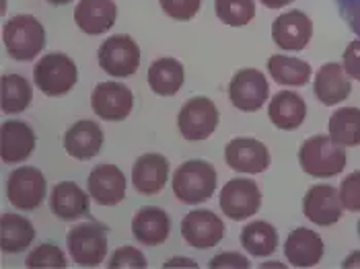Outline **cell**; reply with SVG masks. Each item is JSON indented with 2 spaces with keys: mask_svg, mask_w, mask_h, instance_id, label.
I'll use <instances>...</instances> for the list:
<instances>
[{
  "mask_svg": "<svg viewBox=\"0 0 360 269\" xmlns=\"http://www.w3.org/2000/svg\"><path fill=\"white\" fill-rule=\"evenodd\" d=\"M173 193L181 204L195 206L208 202L217 191V169L208 161H186L173 173Z\"/></svg>",
  "mask_w": 360,
  "mask_h": 269,
  "instance_id": "1",
  "label": "cell"
},
{
  "mask_svg": "<svg viewBox=\"0 0 360 269\" xmlns=\"http://www.w3.org/2000/svg\"><path fill=\"white\" fill-rule=\"evenodd\" d=\"M299 162L307 175L317 179L335 177L346 166V150L330 136H311L299 148Z\"/></svg>",
  "mask_w": 360,
  "mask_h": 269,
  "instance_id": "2",
  "label": "cell"
},
{
  "mask_svg": "<svg viewBox=\"0 0 360 269\" xmlns=\"http://www.w3.org/2000/svg\"><path fill=\"white\" fill-rule=\"evenodd\" d=\"M2 39L11 58L29 62L46 48V29L31 15H17L4 23Z\"/></svg>",
  "mask_w": 360,
  "mask_h": 269,
  "instance_id": "3",
  "label": "cell"
},
{
  "mask_svg": "<svg viewBox=\"0 0 360 269\" xmlns=\"http://www.w3.org/2000/svg\"><path fill=\"white\" fill-rule=\"evenodd\" d=\"M66 247L79 268H97L108 255V226L99 222L79 224L68 230Z\"/></svg>",
  "mask_w": 360,
  "mask_h": 269,
  "instance_id": "4",
  "label": "cell"
},
{
  "mask_svg": "<svg viewBox=\"0 0 360 269\" xmlns=\"http://www.w3.org/2000/svg\"><path fill=\"white\" fill-rule=\"evenodd\" d=\"M79 81V68L66 54L44 55L33 70V82L48 97H62Z\"/></svg>",
  "mask_w": 360,
  "mask_h": 269,
  "instance_id": "5",
  "label": "cell"
},
{
  "mask_svg": "<svg viewBox=\"0 0 360 269\" xmlns=\"http://www.w3.org/2000/svg\"><path fill=\"white\" fill-rule=\"evenodd\" d=\"M46 193H48L46 177L35 166H19L8 175L6 197L21 212H31L39 208L46 199Z\"/></svg>",
  "mask_w": 360,
  "mask_h": 269,
  "instance_id": "6",
  "label": "cell"
},
{
  "mask_svg": "<svg viewBox=\"0 0 360 269\" xmlns=\"http://www.w3.org/2000/svg\"><path fill=\"white\" fill-rule=\"evenodd\" d=\"M99 66L113 79L132 77L140 66V48L130 35L108 37L99 48Z\"/></svg>",
  "mask_w": 360,
  "mask_h": 269,
  "instance_id": "7",
  "label": "cell"
},
{
  "mask_svg": "<svg viewBox=\"0 0 360 269\" xmlns=\"http://www.w3.org/2000/svg\"><path fill=\"white\" fill-rule=\"evenodd\" d=\"M219 107L208 97H194L184 107L179 109L177 115V128L181 136L190 142H200L214 134L219 126Z\"/></svg>",
  "mask_w": 360,
  "mask_h": 269,
  "instance_id": "8",
  "label": "cell"
},
{
  "mask_svg": "<svg viewBox=\"0 0 360 269\" xmlns=\"http://www.w3.org/2000/svg\"><path fill=\"white\" fill-rule=\"evenodd\" d=\"M270 97V84L257 68H243L229 82V99L239 111L253 113L264 107Z\"/></svg>",
  "mask_w": 360,
  "mask_h": 269,
  "instance_id": "9",
  "label": "cell"
},
{
  "mask_svg": "<svg viewBox=\"0 0 360 269\" xmlns=\"http://www.w3.org/2000/svg\"><path fill=\"white\" fill-rule=\"evenodd\" d=\"M221 210L235 222H241L245 218L257 214L262 208V191L255 181L251 179H231L221 189Z\"/></svg>",
  "mask_w": 360,
  "mask_h": 269,
  "instance_id": "10",
  "label": "cell"
},
{
  "mask_svg": "<svg viewBox=\"0 0 360 269\" xmlns=\"http://www.w3.org/2000/svg\"><path fill=\"white\" fill-rule=\"evenodd\" d=\"M91 107L105 122H124L134 107V97L122 82H99L91 95Z\"/></svg>",
  "mask_w": 360,
  "mask_h": 269,
  "instance_id": "11",
  "label": "cell"
},
{
  "mask_svg": "<svg viewBox=\"0 0 360 269\" xmlns=\"http://www.w3.org/2000/svg\"><path fill=\"white\" fill-rule=\"evenodd\" d=\"M224 161L237 173L257 175L270 166V152L255 138H233L224 148Z\"/></svg>",
  "mask_w": 360,
  "mask_h": 269,
  "instance_id": "12",
  "label": "cell"
},
{
  "mask_svg": "<svg viewBox=\"0 0 360 269\" xmlns=\"http://www.w3.org/2000/svg\"><path fill=\"white\" fill-rule=\"evenodd\" d=\"M181 237L194 249H212L224 237V222L212 210H194L181 220Z\"/></svg>",
  "mask_w": 360,
  "mask_h": 269,
  "instance_id": "13",
  "label": "cell"
},
{
  "mask_svg": "<svg viewBox=\"0 0 360 269\" xmlns=\"http://www.w3.org/2000/svg\"><path fill=\"white\" fill-rule=\"evenodd\" d=\"M303 214L307 220H311L317 226H332L335 222H340V218L344 214L340 191L328 183L313 185L305 193Z\"/></svg>",
  "mask_w": 360,
  "mask_h": 269,
  "instance_id": "14",
  "label": "cell"
},
{
  "mask_svg": "<svg viewBox=\"0 0 360 269\" xmlns=\"http://www.w3.org/2000/svg\"><path fill=\"white\" fill-rule=\"evenodd\" d=\"M313 35V23L303 11H288L272 23V39L280 50L301 52Z\"/></svg>",
  "mask_w": 360,
  "mask_h": 269,
  "instance_id": "15",
  "label": "cell"
},
{
  "mask_svg": "<svg viewBox=\"0 0 360 269\" xmlns=\"http://www.w3.org/2000/svg\"><path fill=\"white\" fill-rule=\"evenodd\" d=\"M128 181L115 164H97L86 181L89 195L99 206H117L126 197Z\"/></svg>",
  "mask_w": 360,
  "mask_h": 269,
  "instance_id": "16",
  "label": "cell"
},
{
  "mask_svg": "<svg viewBox=\"0 0 360 269\" xmlns=\"http://www.w3.org/2000/svg\"><path fill=\"white\" fill-rule=\"evenodd\" d=\"M0 157L6 164H19L27 161L35 150V132L21 119H8L0 128Z\"/></svg>",
  "mask_w": 360,
  "mask_h": 269,
  "instance_id": "17",
  "label": "cell"
},
{
  "mask_svg": "<svg viewBox=\"0 0 360 269\" xmlns=\"http://www.w3.org/2000/svg\"><path fill=\"white\" fill-rule=\"evenodd\" d=\"M169 181V161L159 152H148L136 159L132 166V185L142 195L161 193Z\"/></svg>",
  "mask_w": 360,
  "mask_h": 269,
  "instance_id": "18",
  "label": "cell"
},
{
  "mask_svg": "<svg viewBox=\"0 0 360 269\" xmlns=\"http://www.w3.org/2000/svg\"><path fill=\"white\" fill-rule=\"evenodd\" d=\"M326 253L321 237L305 226L292 230L284 242V255L295 268H315Z\"/></svg>",
  "mask_w": 360,
  "mask_h": 269,
  "instance_id": "19",
  "label": "cell"
},
{
  "mask_svg": "<svg viewBox=\"0 0 360 269\" xmlns=\"http://www.w3.org/2000/svg\"><path fill=\"white\" fill-rule=\"evenodd\" d=\"M313 91H315V97L323 105L332 107V105H338V103H342L344 99L350 97L352 82L348 79V74H346V70H344L342 64L328 62L315 74Z\"/></svg>",
  "mask_w": 360,
  "mask_h": 269,
  "instance_id": "20",
  "label": "cell"
},
{
  "mask_svg": "<svg viewBox=\"0 0 360 269\" xmlns=\"http://www.w3.org/2000/svg\"><path fill=\"white\" fill-rule=\"evenodd\" d=\"M117 19L113 0H81L75 8V23L86 35L108 33Z\"/></svg>",
  "mask_w": 360,
  "mask_h": 269,
  "instance_id": "21",
  "label": "cell"
},
{
  "mask_svg": "<svg viewBox=\"0 0 360 269\" xmlns=\"http://www.w3.org/2000/svg\"><path fill=\"white\" fill-rule=\"evenodd\" d=\"M101 146H103V130L93 119L77 122L64 134V150L77 161H89L97 157Z\"/></svg>",
  "mask_w": 360,
  "mask_h": 269,
  "instance_id": "22",
  "label": "cell"
},
{
  "mask_svg": "<svg viewBox=\"0 0 360 269\" xmlns=\"http://www.w3.org/2000/svg\"><path fill=\"white\" fill-rule=\"evenodd\" d=\"M171 220L165 210L157 206H144L132 218V235L140 244L159 247L169 239Z\"/></svg>",
  "mask_w": 360,
  "mask_h": 269,
  "instance_id": "23",
  "label": "cell"
},
{
  "mask_svg": "<svg viewBox=\"0 0 360 269\" xmlns=\"http://www.w3.org/2000/svg\"><path fill=\"white\" fill-rule=\"evenodd\" d=\"M89 197L83 189L79 188L72 181H62L52 189L50 195V208L60 220H79L83 216H91V208H89Z\"/></svg>",
  "mask_w": 360,
  "mask_h": 269,
  "instance_id": "24",
  "label": "cell"
},
{
  "mask_svg": "<svg viewBox=\"0 0 360 269\" xmlns=\"http://www.w3.org/2000/svg\"><path fill=\"white\" fill-rule=\"evenodd\" d=\"M268 115L278 130H297L307 117L305 99L295 91H280L270 101Z\"/></svg>",
  "mask_w": 360,
  "mask_h": 269,
  "instance_id": "25",
  "label": "cell"
},
{
  "mask_svg": "<svg viewBox=\"0 0 360 269\" xmlns=\"http://www.w3.org/2000/svg\"><path fill=\"white\" fill-rule=\"evenodd\" d=\"M184 64L175 58H159L148 68V86L159 97H173L184 86Z\"/></svg>",
  "mask_w": 360,
  "mask_h": 269,
  "instance_id": "26",
  "label": "cell"
},
{
  "mask_svg": "<svg viewBox=\"0 0 360 269\" xmlns=\"http://www.w3.org/2000/svg\"><path fill=\"white\" fill-rule=\"evenodd\" d=\"M2 251L4 253H23L35 239V228L25 216L2 214L0 220Z\"/></svg>",
  "mask_w": 360,
  "mask_h": 269,
  "instance_id": "27",
  "label": "cell"
},
{
  "mask_svg": "<svg viewBox=\"0 0 360 269\" xmlns=\"http://www.w3.org/2000/svg\"><path fill=\"white\" fill-rule=\"evenodd\" d=\"M268 72L278 84L286 86H305L311 81V66L301 58L274 54L268 60Z\"/></svg>",
  "mask_w": 360,
  "mask_h": 269,
  "instance_id": "28",
  "label": "cell"
},
{
  "mask_svg": "<svg viewBox=\"0 0 360 269\" xmlns=\"http://www.w3.org/2000/svg\"><path fill=\"white\" fill-rule=\"evenodd\" d=\"M241 244L253 257H270L278 249V230L264 220L250 222L241 230Z\"/></svg>",
  "mask_w": 360,
  "mask_h": 269,
  "instance_id": "29",
  "label": "cell"
},
{
  "mask_svg": "<svg viewBox=\"0 0 360 269\" xmlns=\"http://www.w3.org/2000/svg\"><path fill=\"white\" fill-rule=\"evenodd\" d=\"M328 136L340 146H360V109L344 107L332 113Z\"/></svg>",
  "mask_w": 360,
  "mask_h": 269,
  "instance_id": "30",
  "label": "cell"
},
{
  "mask_svg": "<svg viewBox=\"0 0 360 269\" xmlns=\"http://www.w3.org/2000/svg\"><path fill=\"white\" fill-rule=\"evenodd\" d=\"M33 101V91L23 77L4 74L2 77V111L4 113H23Z\"/></svg>",
  "mask_w": 360,
  "mask_h": 269,
  "instance_id": "31",
  "label": "cell"
},
{
  "mask_svg": "<svg viewBox=\"0 0 360 269\" xmlns=\"http://www.w3.org/2000/svg\"><path fill=\"white\" fill-rule=\"evenodd\" d=\"M214 11L224 25L243 27L255 17V2L253 0H217Z\"/></svg>",
  "mask_w": 360,
  "mask_h": 269,
  "instance_id": "32",
  "label": "cell"
},
{
  "mask_svg": "<svg viewBox=\"0 0 360 269\" xmlns=\"http://www.w3.org/2000/svg\"><path fill=\"white\" fill-rule=\"evenodd\" d=\"M25 265L27 268H60L64 269L66 263V257H64V251L60 247H56L52 242H44L39 244L37 249H33L25 259Z\"/></svg>",
  "mask_w": 360,
  "mask_h": 269,
  "instance_id": "33",
  "label": "cell"
},
{
  "mask_svg": "<svg viewBox=\"0 0 360 269\" xmlns=\"http://www.w3.org/2000/svg\"><path fill=\"white\" fill-rule=\"evenodd\" d=\"M340 199L344 210L348 212H360V171L350 173L342 183H340Z\"/></svg>",
  "mask_w": 360,
  "mask_h": 269,
  "instance_id": "34",
  "label": "cell"
},
{
  "mask_svg": "<svg viewBox=\"0 0 360 269\" xmlns=\"http://www.w3.org/2000/svg\"><path fill=\"white\" fill-rule=\"evenodd\" d=\"M110 269H120V268H139V269H146L148 268V261L144 257V253L134 249V247H120L117 251H113L110 259Z\"/></svg>",
  "mask_w": 360,
  "mask_h": 269,
  "instance_id": "35",
  "label": "cell"
},
{
  "mask_svg": "<svg viewBox=\"0 0 360 269\" xmlns=\"http://www.w3.org/2000/svg\"><path fill=\"white\" fill-rule=\"evenodd\" d=\"M161 6L175 21H192L200 13L202 0H161Z\"/></svg>",
  "mask_w": 360,
  "mask_h": 269,
  "instance_id": "36",
  "label": "cell"
},
{
  "mask_svg": "<svg viewBox=\"0 0 360 269\" xmlns=\"http://www.w3.org/2000/svg\"><path fill=\"white\" fill-rule=\"evenodd\" d=\"M340 17L348 23L352 33H356L360 39V0H335Z\"/></svg>",
  "mask_w": 360,
  "mask_h": 269,
  "instance_id": "37",
  "label": "cell"
},
{
  "mask_svg": "<svg viewBox=\"0 0 360 269\" xmlns=\"http://www.w3.org/2000/svg\"><path fill=\"white\" fill-rule=\"evenodd\" d=\"M344 70L350 79L360 82V39H354L348 44L344 52Z\"/></svg>",
  "mask_w": 360,
  "mask_h": 269,
  "instance_id": "38",
  "label": "cell"
},
{
  "mask_svg": "<svg viewBox=\"0 0 360 269\" xmlns=\"http://www.w3.org/2000/svg\"><path fill=\"white\" fill-rule=\"evenodd\" d=\"M210 269H226V268H237V269H248L250 261L241 255V253H221L217 257L210 259Z\"/></svg>",
  "mask_w": 360,
  "mask_h": 269,
  "instance_id": "39",
  "label": "cell"
},
{
  "mask_svg": "<svg viewBox=\"0 0 360 269\" xmlns=\"http://www.w3.org/2000/svg\"><path fill=\"white\" fill-rule=\"evenodd\" d=\"M165 268H198V263L186 257H173L165 263Z\"/></svg>",
  "mask_w": 360,
  "mask_h": 269,
  "instance_id": "40",
  "label": "cell"
},
{
  "mask_svg": "<svg viewBox=\"0 0 360 269\" xmlns=\"http://www.w3.org/2000/svg\"><path fill=\"white\" fill-rule=\"evenodd\" d=\"M342 268H344V269L360 268V251H354V253H350V255H348V257L344 259Z\"/></svg>",
  "mask_w": 360,
  "mask_h": 269,
  "instance_id": "41",
  "label": "cell"
},
{
  "mask_svg": "<svg viewBox=\"0 0 360 269\" xmlns=\"http://www.w3.org/2000/svg\"><path fill=\"white\" fill-rule=\"evenodd\" d=\"M290 2L292 0H262V4L268 8H282V6H288Z\"/></svg>",
  "mask_w": 360,
  "mask_h": 269,
  "instance_id": "42",
  "label": "cell"
},
{
  "mask_svg": "<svg viewBox=\"0 0 360 269\" xmlns=\"http://www.w3.org/2000/svg\"><path fill=\"white\" fill-rule=\"evenodd\" d=\"M46 2H50V4H54V6H64V4H70L72 0H46Z\"/></svg>",
  "mask_w": 360,
  "mask_h": 269,
  "instance_id": "43",
  "label": "cell"
},
{
  "mask_svg": "<svg viewBox=\"0 0 360 269\" xmlns=\"http://www.w3.org/2000/svg\"><path fill=\"white\" fill-rule=\"evenodd\" d=\"M359 235H360V222H359Z\"/></svg>",
  "mask_w": 360,
  "mask_h": 269,
  "instance_id": "44",
  "label": "cell"
}]
</instances>
